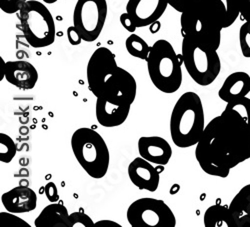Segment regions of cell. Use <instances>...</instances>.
<instances>
[{
	"instance_id": "cell-1",
	"label": "cell",
	"mask_w": 250,
	"mask_h": 227,
	"mask_svg": "<svg viewBox=\"0 0 250 227\" xmlns=\"http://www.w3.org/2000/svg\"><path fill=\"white\" fill-rule=\"evenodd\" d=\"M195 158L208 175L228 177L231 169L250 158V126L224 108L205 126L196 144Z\"/></svg>"
},
{
	"instance_id": "cell-2",
	"label": "cell",
	"mask_w": 250,
	"mask_h": 227,
	"mask_svg": "<svg viewBox=\"0 0 250 227\" xmlns=\"http://www.w3.org/2000/svg\"><path fill=\"white\" fill-rule=\"evenodd\" d=\"M170 135L179 148L192 147L200 140L205 129L204 109L199 95L193 91L183 93L170 115Z\"/></svg>"
},
{
	"instance_id": "cell-3",
	"label": "cell",
	"mask_w": 250,
	"mask_h": 227,
	"mask_svg": "<svg viewBox=\"0 0 250 227\" xmlns=\"http://www.w3.org/2000/svg\"><path fill=\"white\" fill-rule=\"evenodd\" d=\"M152 84L166 94L175 93L182 84L181 54H177L169 41L159 39L151 46L146 59Z\"/></svg>"
},
{
	"instance_id": "cell-4",
	"label": "cell",
	"mask_w": 250,
	"mask_h": 227,
	"mask_svg": "<svg viewBox=\"0 0 250 227\" xmlns=\"http://www.w3.org/2000/svg\"><path fill=\"white\" fill-rule=\"evenodd\" d=\"M71 149L80 166L94 179L106 175L110 153L103 137L94 129L81 127L71 136Z\"/></svg>"
},
{
	"instance_id": "cell-5",
	"label": "cell",
	"mask_w": 250,
	"mask_h": 227,
	"mask_svg": "<svg viewBox=\"0 0 250 227\" xmlns=\"http://www.w3.org/2000/svg\"><path fill=\"white\" fill-rule=\"evenodd\" d=\"M23 36L33 48L52 45L56 37V27L49 9L36 0H28L18 12Z\"/></svg>"
},
{
	"instance_id": "cell-6",
	"label": "cell",
	"mask_w": 250,
	"mask_h": 227,
	"mask_svg": "<svg viewBox=\"0 0 250 227\" xmlns=\"http://www.w3.org/2000/svg\"><path fill=\"white\" fill-rule=\"evenodd\" d=\"M183 65L194 82L200 86L212 84L221 71L217 50L183 37L181 45Z\"/></svg>"
},
{
	"instance_id": "cell-7",
	"label": "cell",
	"mask_w": 250,
	"mask_h": 227,
	"mask_svg": "<svg viewBox=\"0 0 250 227\" xmlns=\"http://www.w3.org/2000/svg\"><path fill=\"white\" fill-rule=\"evenodd\" d=\"M180 26L183 37L216 50L219 48L223 28L204 11L197 0L181 13Z\"/></svg>"
},
{
	"instance_id": "cell-8",
	"label": "cell",
	"mask_w": 250,
	"mask_h": 227,
	"mask_svg": "<svg viewBox=\"0 0 250 227\" xmlns=\"http://www.w3.org/2000/svg\"><path fill=\"white\" fill-rule=\"evenodd\" d=\"M132 227H175L176 218L169 206L161 199L143 197L132 202L126 212Z\"/></svg>"
},
{
	"instance_id": "cell-9",
	"label": "cell",
	"mask_w": 250,
	"mask_h": 227,
	"mask_svg": "<svg viewBox=\"0 0 250 227\" xmlns=\"http://www.w3.org/2000/svg\"><path fill=\"white\" fill-rule=\"evenodd\" d=\"M107 13L106 0H77L73 11V25L83 40L93 42L103 30Z\"/></svg>"
},
{
	"instance_id": "cell-10",
	"label": "cell",
	"mask_w": 250,
	"mask_h": 227,
	"mask_svg": "<svg viewBox=\"0 0 250 227\" xmlns=\"http://www.w3.org/2000/svg\"><path fill=\"white\" fill-rule=\"evenodd\" d=\"M118 67L115 54L107 47H99L92 53L87 63L86 78L88 88L95 97L100 96Z\"/></svg>"
},
{
	"instance_id": "cell-11",
	"label": "cell",
	"mask_w": 250,
	"mask_h": 227,
	"mask_svg": "<svg viewBox=\"0 0 250 227\" xmlns=\"http://www.w3.org/2000/svg\"><path fill=\"white\" fill-rule=\"evenodd\" d=\"M136 94L137 83L133 75L124 68L118 67L98 97L106 99L115 104L132 105Z\"/></svg>"
},
{
	"instance_id": "cell-12",
	"label": "cell",
	"mask_w": 250,
	"mask_h": 227,
	"mask_svg": "<svg viewBox=\"0 0 250 227\" xmlns=\"http://www.w3.org/2000/svg\"><path fill=\"white\" fill-rule=\"evenodd\" d=\"M164 170V165L153 166V163L144 158L136 157L128 165V176L132 184L140 190L154 192L158 189L160 173Z\"/></svg>"
},
{
	"instance_id": "cell-13",
	"label": "cell",
	"mask_w": 250,
	"mask_h": 227,
	"mask_svg": "<svg viewBox=\"0 0 250 227\" xmlns=\"http://www.w3.org/2000/svg\"><path fill=\"white\" fill-rule=\"evenodd\" d=\"M167 6V0H128L126 12L137 28L146 27L159 20Z\"/></svg>"
},
{
	"instance_id": "cell-14",
	"label": "cell",
	"mask_w": 250,
	"mask_h": 227,
	"mask_svg": "<svg viewBox=\"0 0 250 227\" xmlns=\"http://www.w3.org/2000/svg\"><path fill=\"white\" fill-rule=\"evenodd\" d=\"M4 77L15 87L22 90H30L37 83L38 71L28 61H7L4 66Z\"/></svg>"
},
{
	"instance_id": "cell-15",
	"label": "cell",
	"mask_w": 250,
	"mask_h": 227,
	"mask_svg": "<svg viewBox=\"0 0 250 227\" xmlns=\"http://www.w3.org/2000/svg\"><path fill=\"white\" fill-rule=\"evenodd\" d=\"M138 152L142 158L156 165L167 164L172 157L168 141L160 136H143L138 139Z\"/></svg>"
},
{
	"instance_id": "cell-16",
	"label": "cell",
	"mask_w": 250,
	"mask_h": 227,
	"mask_svg": "<svg viewBox=\"0 0 250 227\" xmlns=\"http://www.w3.org/2000/svg\"><path fill=\"white\" fill-rule=\"evenodd\" d=\"M4 208L13 214L33 211L37 206V195L28 186H16L1 196Z\"/></svg>"
},
{
	"instance_id": "cell-17",
	"label": "cell",
	"mask_w": 250,
	"mask_h": 227,
	"mask_svg": "<svg viewBox=\"0 0 250 227\" xmlns=\"http://www.w3.org/2000/svg\"><path fill=\"white\" fill-rule=\"evenodd\" d=\"M204 11L224 29L230 27L239 14L236 0H197Z\"/></svg>"
},
{
	"instance_id": "cell-18",
	"label": "cell",
	"mask_w": 250,
	"mask_h": 227,
	"mask_svg": "<svg viewBox=\"0 0 250 227\" xmlns=\"http://www.w3.org/2000/svg\"><path fill=\"white\" fill-rule=\"evenodd\" d=\"M131 105L115 104L108 100L97 97L95 115L100 125L104 127H117L126 121Z\"/></svg>"
},
{
	"instance_id": "cell-19",
	"label": "cell",
	"mask_w": 250,
	"mask_h": 227,
	"mask_svg": "<svg viewBox=\"0 0 250 227\" xmlns=\"http://www.w3.org/2000/svg\"><path fill=\"white\" fill-rule=\"evenodd\" d=\"M250 92V75L244 71H236L228 75L222 83L218 96L226 103L244 98Z\"/></svg>"
},
{
	"instance_id": "cell-20",
	"label": "cell",
	"mask_w": 250,
	"mask_h": 227,
	"mask_svg": "<svg viewBox=\"0 0 250 227\" xmlns=\"http://www.w3.org/2000/svg\"><path fill=\"white\" fill-rule=\"evenodd\" d=\"M35 227H71L70 214L61 203H50L34 220Z\"/></svg>"
},
{
	"instance_id": "cell-21",
	"label": "cell",
	"mask_w": 250,
	"mask_h": 227,
	"mask_svg": "<svg viewBox=\"0 0 250 227\" xmlns=\"http://www.w3.org/2000/svg\"><path fill=\"white\" fill-rule=\"evenodd\" d=\"M237 227H250V184L245 185L229 204Z\"/></svg>"
},
{
	"instance_id": "cell-22",
	"label": "cell",
	"mask_w": 250,
	"mask_h": 227,
	"mask_svg": "<svg viewBox=\"0 0 250 227\" xmlns=\"http://www.w3.org/2000/svg\"><path fill=\"white\" fill-rule=\"evenodd\" d=\"M203 222L205 227H237L230 209L221 204L208 207L204 212Z\"/></svg>"
},
{
	"instance_id": "cell-23",
	"label": "cell",
	"mask_w": 250,
	"mask_h": 227,
	"mask_svg": "<svg viewBox=\"0 0 250 227\" xmlns=\"http://www.w3.org/2000/svg\"><path fill=\"white\" fill-rule=\"evenodd\" d=\"M125 47L131 56L143 60L147 59L151 49V46L147 44L146 41L134 33H131L127 37L126 41H125Z\"/></svg>"
},
{
	"instance_id": "cell-24",
	"label": "cell",
	"mask_w": 250,
	"mask_h": 227,
	"mask_svg": "<svg viewBox=\"0 0 250 227\" xmlns=\"http://www.w3.org/2000/svg\"><path fill=\"white\" fill-rule=\"evenodd\" d=\"M17 152V145L14 140L5 133H0V161L10 163Z\"/></svg>"
},
{
	"instance_id": "cell-25",
	"label": "cell",
	"mask_w": 250,
	"mask_h": 227,
	"mask_svg": "<svg viewBox=\"0 0 250 227\" xmlns=\"http://www.w3.org/2000/svg\"><path fill=\"white\" fill-rule=\"evenodd\" d=\"M225 108L237 114L250 126V98L246 96L239 100L227 103Z\"/></svg>"
},
{
	"instance_id": "cell-26",
	"label": "cell",
	"mask_w": 250,
	"mask_h": 227,
	"mask_svg": "<svg viewBox=\"0 0 250 227\" xmlns=\"http://www.w3.org/2000/svg\"><path fill=\"white\" fill-rule=\"evenodd\" d=\"M239 44L242 55L250 58V21H245L239 29Z\"/></svg>"
},
{
	"instance_id": "cell-27",
	"label": "cell",
	"mask_w": 250,
	"mask_h": 227,
	"mask_svg": "<svg viewBox=\"0 0 250 227\" xmlns=\"http://www.w3.org/2000/svg\"><path fill=\"white\" fill-rule=\"evenodd\" d=\"M71 227H93L95 223L93 220L81 210L72 212L70 214Z\"/></svg>"
},
{
	"instance_id": "cell-28",
	"label": "cell",
	"mask_w": 250,
	"mask_h": 227,
	"mask_svg": "<svg viewBox=\"0 0 250 227\" xmlns=\"http://www.w3.org/2000/svg\"><path fill=\"white\" fill-rule=\"evenodd\" d=\"M27 1L28 0H0V9L7 14L17 13Z\"/></svg>"
},
{
	"instance_id": "cell-29",
	"label": "cell",
	"mask_w": 250,
	"mask_h": 227,
	"mask_svg": "<svg viewBox=\"0 0 250 227\" xmlns=\"http://www.w3.org/2000/svg\"><path fill=\"white\" fill-rule=\"evenodd\" d=\"M194 1L195 0H167L168 5L180 13L189 8Z\"/></svg>"
},
{
	"instance_id": "cell-30",
	"label": "cell",
	"mask_w": 250,
	"mask_h": 227,
	"mask_svg": "<svg viewBox=\"0 0 250 227\" xmlns=\"http://www.w3.org/2000/svg\"><path fill=\"white\" fill-rule=\"evenodd\" d=\"M66 34H67V38H68L69 43L73 46H77V45L81 44V42L83 41V38H82L80 32L77 30V28L74 25L67 28V33Z\"/></svg>"
},
{
	"instance_id": "cell-31",
	"label": "cell",
	"mask_w": 250,
	"mask_h": 227,
	"mask_svg": "<svg viewBox=\"0 0 250 227\" xmlns=\"http://www.w3.org/2000/svg\"><path fill=\"white\" fill-rule=\"evenodd\" d=\"M44 193H45L47 199L52 203L57 202L59 200L58 189H57V186L55 185V183H53V182L46 183V185L44 186Z\"/></svg>"
},
{
	"instance_id": "cell-32",
	"label": "cell",
	"mask_w": 250,
	"mask_h": 227,
	"mask_svg": "<svg viewBox=\"0 0 250 227\" xmlns=\"http://www.w3.org/2000/svg\"><path fill=\"white\" fill-rule=\"evenodd\" d=\"M239 14L245 21H250V0H236Z\"/></svg>"
},
{
	"instance_id": "cell-33",
	"label": "cell",
	"mask_w": 250,
	"mask_h": 227,
	"mask_svg": "<svg viewBox=\"0 0 250 227\" xmlns=\"http://www.w3.org/2000/svg\"><path fill=\"white\" fill-rule=\"evenodd\" d=\"M120 23L125 29H126L130 33H134L137 28V26L135 25L133 20L131 19V17L129 16V14L127 12H124L120 15Z\"/></svg>"
},
{
	"instance_id": "cell-34",
	"label": "cell",
	"mask_w": 250,
	"mask_h": 227,
	"mask_svg": "<svg viewBox=\"0 0 250 227\" xmlns=\"http://www.w3.org/2000/svg\"><path fill=\"white\" fill-rule=\"evenodd\" d=\"M96 227H122L119 223L113 221V220H108V219H103L95 222Z\"/></svg>"
},
{
	"instance_id": "cell-35",
	"label": "cell",
	"mask_w": 250,
	"mask_h": 227,
	"mask_svg": "<svg viewBox=\"0 0 250 227\" xmlns=\"http://www.w3.org/2000/svg\"><path fill=\"white\" fill-rule=\"evenodd\" d=\"M160 28H161V24H160V22L158 21V20H157V21H155V22H153L152 24L149 25V30H150V32L152 34L157 33L160 30Z\"/></svg>"
},
{
	"instance_id": "cell-36",
	"label": "cell",
	"mask_w": 250,
	"mask_h": 227,
	"mask_svg": "<svg viewBox=\"0 0 250 227\" xmlns=\"http://www.w3.org/2000/svg\"><path fill=\"white\" fill-rule=\"evenodd\" d=\"M42 1H44V3H47V4H53L57 2L58 0H42Z\"/></svg>"
}]
</instances>
